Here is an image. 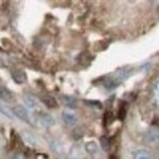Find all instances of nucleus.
I'll list each match as a JSON object with an SVG mask.
<instances>
[{"label":"nucleus","instance_id":"obj_1","mask_svg":"<svg viewBox=\"0 0 159 159\" xmlns=\"http://www.w3.org/2000/svg\"><path fill=\"white\" fill-rule=\"evenodd\" d=\"M12 115L16 116V118H19V119L22 120V121H25V122H27V124H31L30 114H28L27 109L23 108L22 105H17V107H15V108L12 109Z\"/></svg>","mask_w":159,"mask_h":159},{"label":"nucleus","instance_id":"obj_2","mask_svg":"<svg viewBox=\"0 0 159 159\" xmlns=\"http://www.w3.org/2000/svg\"><path fill=\"white\" fill-rule=\"evenodd\" d=\"M144 139L151 143V144H154V143H159V127H152L149 129L146 135H144Z\"/></svg>","mask_w":159,"mask_h":159},{"label":"nucleus","instance_id":"obj_3","mask_svg":"<svg viewBox=\"0 0 159 159\" xmlns=\"http://www.w3.org/2000/svg\"><path fill=\"white\" fill-rule=\"evenodd\" d=\"M61 118H62V121L67 126H74V125L77 124V116L72 111H64L61 114Z\"/></svg>","mask_w":159,"mask_h":159},{"label":"nucleus","instance_id":"obj_4","mask_svg":"<svg viewBox=\"0 0 159 159\" xmlns=\"http://www.w3.org/2000/svg\"><path fill=\"white\" fill-rule=\"evenodd\" d=\"M38 122L42 124L43 126H45V127H49V126L54 125V118L48 113H40L39 118H38Z\"/></svg>","mask_w":159,"mask_h":159},{"label":"nucleus","instance_id":"obj_5","mask_svg":"<svg viewBox=\"0 0 159 159\" xmlns=\"http://www.w3.org/2000/svg\"><path fill=\"white\" fill-rule=\"evenodd\" d=\"M61 102L64 105H66L67 108H77V100L75 99L74 97H70V96H62L61 97Z\"/></svg>","mask_w":159,"mask_h":159},{"label":"nucleus","instance_id":"obj_6","mask_svg":"<svg viewBox=\"0 0 159 159\" xmlns=\"http://www.w3.org/2000/svg\"><path fill=\"white\" fill-rule=\"evenodd\" d=\"M134 159H153V156L147 149H139L134 154Z\"/></svg>","mask_w":159,"mask_h":159},{"label":"nucleus","instance_id":"obj_7","mask_svg":"<svg viewBox=\"0 0 159 159\" xmlns=\"http://www.w3.org/2000/svg\"><path fill=\"white\" fill-rule=\"evenodd\" d=\"M40 99L43 102V104H44L45 107H48V108H57V107H58L57 100L54 99L53 97H50V96H43Z\"/></svg>","mask_w":159,"mask_h":159},{"label":"nucleus","instance_id":"obj_8","mask_svg":"<svg viewBox=\"0 0 159 159\" xmlns=\"http://www.w3.org/2000/svg\"><path fill=\"white\" fill-rule=\"evenodd\" d=\"M12 93L7 89V88H5V87H0V99L1 102H9V100L12 99Z\"/></svg>","mask_w":159,"mask_h":159},{"label":"nucleus","instance_id":"obj_9","mask_svg":"<svg viewBox=\"0 0 159 159\" xmlns=\"http://www.w3.org/2000/svg\"><path fill=\"white\" fill-rule=\"evenodd\" d=\"M12 79L15 80V82H17V83H23L26 81V75L21 70H14L12 71Z\"/></svg>","mask_w":159,"mask_h":159},{"label":"nucleus","instance_id":"obj_10","mask_svg":"<svg viewBox=\"0 0 159 159\" xmlns=\"http://www.w3.org/2000/svg\"><path fill=\"white\" fill-rule=\"evenodd\" d=\"M152 93H153V100H154V104L157 105V108L159 109V80H157L153 84V89H152Z\"/></svg>","mask_w":159,"mask_h":159},{"label":"nucleus","instance_id":"obj_11","mask_svg":"<svg viewBox=\"0 0 159 159\" xmlns=\"http://www.w3.org/2000/svg\"><path fill=\"white\" fill-rule=\"evenodd\" d=\"M23 100H25L26 105H27L30 109H36V108H37V102H36V99H34L33 97L26 96V97L23 98Z\"/></svg>","mask_w":159,"mask_h":159},{"label":"nucleus","instance_id":"obj_12","mask_svg":"<svg viewBox=\"0 0 159 159\" xmlns=\"http://www.w3.org/2000/svg\"><path fill=\"white\" fill-rule=\"evenodd\" d=\"M86 149H87V152H88L89 154H96V153H98V146H97L94 142H88V143L86 144Z\"/></svg>","mask_w":159,"mask_h":159},{"label":"nucleus","instance_id":"obj_13","mask_svg":"<svg viewBox=\"0 0 159 159\" xmlns=\"http://www.w3.org/2000/svg\"><path fill=\"white\" fill-rule=\"evenodd\" d=\"M22 136H23L25 141H26L28 144H31V146H34V144H36V139H34L33 135H32L31 132H23Z\"/></svg>","mask_w":159,"mask_h":159},{"label":"nucleus","instance_id":"obj_14","mask_svg":"<svg viewBox=\"0 0 159 159\" xmlns=\"http://www.w3.org/2000/svg\"><path fill=\"white\" fill-rule=\"evenodd\" d=\"M0 111H1L5 116H7V118H10V119H11V118H14V115L11 114L12 111H11V110L5 105V104H2L1 102H0Z\"/></svg>","mask_w":159,"mask_h":159},{"label":"nucleus","instance_id":"obj_15","mask_svg":"<svg viewBox=\"0 0 159 159\" xmlns=\"http://www.w3.org/2000/svg\"><path fill=\"white\" fill-rule=\"evenodd\" d=\"M100 143H102L103 149L109 151V148H110V139H108V137H102L100 139Z\"/></svg>","mask_w":159,"mask_h":159},{"label":"nucleus","instance_id":"obj_16","mask_svg":"<svg viewBox=\"0 0 159 159\" xmlns=\"http://www.w3.org/2000/svg\"><path fill=\"white\" fill-rule=\"evenodd\" d=\"M88 105H91V107H97V108H102V104H100V102H94V100H87L86 102Z\"/></svg>","mask_w":159,"mask_h":159},{"label":"nucleus","instance_id":"obj_17","mask_svg":"<svg viewBox=\"0 0 159 159\" xmlns=\"http://www.w3.org/2000/svg\"><path fill=\"white\" fill-rule=\"evenodd\" d=\"M12 159H26V158H25L22 154H16V156H15V157H14Z\"/></svg>","mask_w":159,"mask_h":159}]
</instances>
